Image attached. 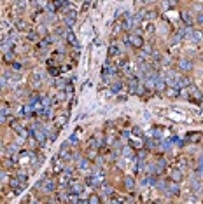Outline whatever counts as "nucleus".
I'll use <instances>...</instances> for the list:
<instances>
[{"instance_id":"obj_1","label":"nucleus","mask_w":203,"mask_h":204,"mask_svg":"<svg viewBox=\"0 0 203 204\" xmlns=\"http://www.w3.org/2000/svg\"><path fill=\"white\" fill-rule=\"evenodd\" d=\"M37 188H42V192L46 194H53L56 188V183L53 182V178H42L41 182H37Z\"/></svg>"},{"instance_id":"obj_2","label":"nucleus","mask_w":203,"mask_h":204,"mask_svg":"<svg viewBox=\"0 0 203 204\" xmlns=\"http://www.w3.org/2000/svg\"><path fill=\"white\" fill-rule=\"evenodd\" d=\"M126 42H128V45H132V47H135V49H140V47L144 45V39L138 35V33H132V35H128Z\"/></svg>"},{"instance_id":"obj_3","label":"nucleus","mask_w":203,"mask_h":204,"mask_svg":"<svg viewBox=\"0 0 203 204\" xmlns=\"http://www.w3.org/2000/svg\"><path fill=\"white\" fill-rule=\"evenodd\" d=\"M165 192L170 195H179L180 194V185H179V182H172L170 180V183H166V190Z\"/></svg>"},{"instance_id":"obj_4","label":"nucleus","mask_w":203,"mask_h":204,"mask_svg":"<svg viewBox=\"0 0 203 204\" xmlns=\"http://www.w3.org/2000/svg\"><path fill=\"white\" fill-rule=\"evenodd\" d=\"M177 66H179L180 71H191V68H193V61L187 60V58H180V60L177 61Z\"/></svg>"},{"instance_id":"obj_5","label":"nucleus","mask_w":203,"mask_h":204,"mask_svg":"<svg viewBox=\"0 0 203 204\" xmlns=\"http://www.w3.org/2000/svg\"><path fill=\"white\" fill-rule=\"evenodd\" d=\"M75 10H70V9H67L65 10V26L67 28H72L74 26V23H75Z\"/></svg>"},{"instance_id":"obj_6","label":"nucleus","mask_w":203,"mask_h":204,"mask_svg":"<svg viewBox=\"0 0 203 204\" xmlns=\"http://www.w3.org/2000/svg\"><path fill=\"white\" fill-rule=\"evenodd\" d=\"M166 87H168V86H166L165 77H159V75H158V77L154 79V89H156L158 92H165V89H166Z\"/></svg>"},{"instance_id":"obj_7","label":"nucleus","mask_w":203,"mask_h":204,"mask_svg":"<svg viewBox=\"0 0 203 204\" xmlns=\"http://www.w3.org/2000/svg\"><path fill=\"white\" fill-rule=\"evenodd\" d=\"M68 145L70 143L65 141L63 145H61V150H60V157L63 159V161H72V152L68 150Z\"/></svg>"},{"instance_id":"obj_8","label":"nucleus","mask_w":203,"mask_h":204,"mask_svg":"<svg viewBox=\"0 0 203 204\" xmlns=\"http://www.w3.org/2000/svg\"><path fill=\"white\" fill-rule=\"evenodd\" d=\"M68 187H70V190H72V194H82L84 192V183H81V182H74L72 180L70 183H68Z\"/></svg>"},{"instance_id":"obj_9","label":"nucleus","mask_w":203,"mask_h":204,"mask_svg":"<svg viewBox=\"0 0 203 204\" xmlns=\"http://www.w3.org/2000/svg\"><path fill=\"white\" fill-rule=\"evenodd\" d=\"M11 188H12V190H14V192H16V194H20L21 190H23V188H25V187H26V185L25 183H21L20 180H18V176H16V178H11Z\"/></svg>"},{"instance_id":"obj_10","label":"nucleus","mask_w":203,"mask_h":204,"mask_svg":"<svg viewBox=\"0 0 203 204\" xmlns=\"http://www.w3.org/2000/svg\"><path fill=\"white\" fill-rule=\"evenodd\" d=\"M86 183L89 185V187H100L102 185V176H98V174H91V176L86 178Z\"/></svg>"},{"instance_id":"obj_11","label":"nucleus","mask_w":203,"mask_h":204,"mask_svg":"<svg viewBox=\"0 0 203 204\" xmlns=\"http://www.w3.org/2000/svg\"><path fill=\"white\" fill-rule=\"evenodd\" d=\"M138 79H135V77H130V80H128V92L130 94H137V89H138Z\"/></svg>"},{"instance_id":"obj_12","label":"nucleus","mask_w":203,"mask_h":204,"mask_svg":"<svg viewBox=\"0 0 203 204\" xmlns=\"http://www.w3.org/2000/svg\"><path fill=\"white\" fill-rule=\"evenodd\" d=\"M182 178H184V174L179 168H173L172 171H170V180H172V182H179V183H180Z\"/></svg>"},{"instance_id":"obj_13","label":"nucleus","mask_w":203,"mask_h":204,"mask_svg":"<svg viewBox=\"0 0 203 204\" xmlns=\"http://www.w3.org/2000/svg\"><path fill=\"white\" fill-rule=\"evenodd\" d=\"M63 169H65V161H63L61 157H56V159H54V166H53V171H54V174L61 173Z\"/></svg>"},{"instance_id":"obj_14","label":"nucleus","mask_w":203,"mask_h":204,"mask_svg":"<svg viewBox=\"0 0 203 204\" xmlns=\"http://www.w3.org/2000/svg\"><path fill=\"white\" fill-rule=\"evenodd\" d=\"M89 168V159L88 157H81L79 161H77V169L79 171H86Z\"/></svg>"},{"instance_id":"obj_15","label":"nucleus","mask_w":203,"mask_h":204,"mask_svg":"<svg viewBox=\"0 0 203 204\" xmlns=\"http://www.w3.org/2000/svg\"><path fill=\"white\" fill-rule=\"evenodd\" d=\"M165 168H166V161H165V159H159L158 162L154 164V173H156V174H161L163 171H165Z\"/></svg>"},{"instance_id":"obj_16","label":"nucleus","mask_w":203,"mask_h":204,"mask_svg":"<svg viewBox=\"0 0 203 204\" xmlns=\"http://www.w3.org/2000/svg\"><path fill=\"white\" fill-rule=\"evenodd\" d=\"M11 126H12V129H14V131H18L21 136H26V134H28L25 129H23V126H21L20 121H12V122H11Z\"/></svg>"},{"instance_id":"obj_17","label":"nucleus","mask_w":203,"mask_h":204,"mask_svg":"<svg viewBox=\"0 0 203 204\" xmlns=\"http://www.w3.org/2000/svg\"><path fill=\"white\" fill-rule=\"evenodd\" d=\"M53 7H54V10H61L67 9L68 4H67V0H53Z\"/></svg>"},{"instance_id":"obj_18","label":"nucleus","mask_w":203,"mask_h":204,"mask_svg":"<svg viewBox=\"0 0 203 204\" xmlns=\"http://www.w3.org/2000/svg\"><path fill=\"white\" fill-rule=\"evenodd\" d=\"M88 145H89L91 148H102V140H100V136H93V138H89Z\"/></svg>"},{"instance_id":"obj_19","label":"nucleus","mask_w":203,"mask_h":204,"mask_svg":"<svg viewBox=\"0 0 203 204\" xmlns=\"http://www.w3.org/2000/svg\"><path fill=\"white\" fill-rule=\"evenodd\" d=\"M165 92H166V96H170V98H177V96H179V87H175V86H172V87H166V89H165Z\"/></svg>"},{"instance_id":"obj_20","label":"nucleus","mask_w":203,"mask_h":204,"mask_svg":"<svg viewBox=\"0 0 203 204\" xmlns=\"http://www.w3.org/2000/svg\"><path fill=\"white\" fill-rule=\"evenodd\" d=\"M186 140H187V141H191V143H196V141H200V140H201V134H200V133H189L187 136H186Z\"/></svg>"},{"instance_id":"obj_21","label":"nucleus","mask_w":203,"mask_h":204,"mask_svg":"<svg viewBox=\"0 0 203 204\" xmlns=\"http://www.w3.org/2000/svg\"><path fill=\"white\" fill-rule=\"evenodd\" d=\"M180 40H182V35H180L179 31H175L172 37H170V42H172V45H179V44H180Z\"/></svg>"},{"instance_id":"obj_22","label":"nucleus","mask_w":203,"mask_h":204,"mask_svg":"<svg viewBox=\"0 0 203 204\" xmlns=\"http://www.w3.org/2000/svg\"><path fill=\"white\" fill-rule=\"evenodd\" d=\"M102 194H103V195H112V194H116V192H114V187L102 183Z\"/></svg>"},{"instance_id":"obj_23","label":"nucleus","mask_w":203,"mask_h":204,"mask_svg":"<svg viewBox=\"0 0 203 204\" xmlns=\"http://www.w3.org/2000/svg\"><path fill=\"white\" fill-rule=\"evenodd\" d=\"M67 121H68V115H67V113H61V115H58V117H56V126H65V124H67Z\"/></svg>"},{"instance_id":"obj_24","label":"nucleus","mask_w":203,"mask_h":204,"mask_svg":"<svg viewBox=\"0 0 203 204\" xmlns=\"http://www.w3.org/2000/svg\"><path fill=\"white\" fill-rule=\"evenodd\" d=\"M124 187H126L128 190H133V188H135V180H133L132 176H126V178H124Z\"/></svg>"},{"instance_id":"obj_25","label":"nucleus","mask_w":203,"mask_h":204,"mask_svg":"<svg viewBox=\"0 0 203 204\" xmlns=\"http://www.w3.org/2000/svg\"><path fill=\"white\" fill-rule=\"evenodd\" d=\"M191 40L194 42H201L203 40V31H191Z\"/></svg>"},{"instance_id":"obj_26","label":"nucleus","mask_w":203,"mask_h":204,"mask_svg":"<svg viewBox=\"0 0 203 204\" xmlns=\"http://www.w3.org/2000/svg\"><path fill=\"white\" fill-rule=\"evenodd\" d=\"M182 19H184V23H186V26H193V18H191V14L189 12H182Z\"/></svg>"},{"instance_id":"obj_27","label":"nucleus","mask_w":203,"mask_h":204,"mask_svg":"<svg viewBox=\"0 0 203 204\" xmlns=\"http://www.w3.org/2000/svg\"><path fill=\"white\" fill-rule=\"evenodd\" d=\"M121 87H123V82H121V80H116V82H112V84H111L112 92H116V94L121 91Z\"/></svg>"},{"instance_id":"obj_28","label":"nucleus","mask_w":203,"mask_h":204,"mask_svg":"<svg viewBox=\"0 0 203 204\" xmlns=\"http://www.w3.org/2000/svg\"><path fill=\"white\" fill-rule=\"evenodd\" d=\"M4 61H5V63H12V61H14V52L11 51V49L4 52Z\"/></svg>"},{"instance_id":"obj_29","label":"nucleus","mask_w":203,"mask_h":204,"mask_svg":"<svg viewBox=\"0 0 203 204\" xmlns=\"http://www.w3.org/2000/svg\"><path fill=\"white\" fill-rule=\"evenodd\" d=\"M96 155H98V148H91V150H88V153H86V157H88L89 161H95Z\"/></svg>"},{"instance_id":"obj_30","label":"nucleus","mask_w":203,"mask_h":204,"mask_svg":"<svg viewBox=\"0 0 203 204\" xmlns=\"http://www.w3.org/2000/svg\"><path fill=\"white\" fill-rule=\"evenodd\" d=\"M68 82H70V80H65V79H56V82H54V84H56V87L61 91V89H65V86H67Z\"/></svg>"},{"instance_id":"obj_31","label":"nucleus","mask_w":203,"mask_h":204,"mask_svg":"<svg viewBox=\"0 0 203 204\" xmlns=\"http://www.w3.org/2000/svg\"><path fill=\"white\" fill-rule=\"evenodd\" d=\"M133 147L132 145H130V147H124V148H123V155H124V157H133Z\"/></svg>"},{"instance_id":"obj_32","label":"nucleus","mask_w":203,"mask_h":204,"mask_svg":"<svg viewBox=\"0 0 203 204\" xmlns=\"http://www.w3.org/2000/svg\"><path fill=\"white\" fill-rule=\"evenodd\" d=\"M191 187H193V190H194V194H198L200 192V188H201V185H200V182L198 180H191Z\"/></svg>"},{"instance_id":"obj_33","label":"nucleus","mask_w":203,"mask_h":204,"mask_svg":"<svg viewBox=\"0 0 203 204\" xmlns=\"http://www.w3.org/2000/svg\"><path fill=\"white\" fill-rule=\"evenodd\" d=\"M88 203H93V204H98V203H102V197H98V195H89L88 197Z\"/></svg>"},{"instance_id":"obj_34","label":"nucleus","mask_w":203,"mask_h":204,"mask_svg":"<svg viewBox=\"0 0 203 204\" xmlns=\"http://www.w3.org/2000/svg\"><path fill=\"white\" fill-rule=\"evenodd\" d=\"M119 54V49H117V45H114L112 44L111 47H109V56H117Z\"/></svg>"},{"instance_id":"obj_35","label":"nucleus","mask_w":203,"mask_h":204,"mask_svg":"<svg viewBox=\"0 0 203 204\" xmlns=\"http://www.w3.org/2000/svg\"><path fill=\"white\" fill-rule=\"evenodd\" d=\"M16 176H18V180H20L21 183L26 185V173H25V171H18V174H16Z\"/></svg>"},{"instance_id":"obj_36","label":"nucleus","mask_w":203,"mask_h":204,"mask_svg":"<svg viewBox=\"0 0 203 204\" xmlns=\"http://www.w3.org/2000/svg\"><path fill=\"white\" fill-rule=\"evenodd\" d=\"M16 28H18V30H28V25H26L25 21H18V23H16Z\"/></svg>"},{"instance_id":"obj_37","label":"nucleus","mask_w":203,"mask_h":204,"mask_svg":"<svg viewBox=\"0 0 203 204\" xmlns=\"http://www.w3.org/2000/svg\"><path fill=\"white\" fill-rule=\"evenodd\" d=\"M156 187L161 188L163 192H165V190H166V182H165V180H159V182H156Z\"/></svg>"},{"instance_id":"obj_38","label":"nucleus","mask_w":203,"mask_h":204,"mask_svg":"<svg viewBox=\"0 0 203 204\" xmlns=\"http://www.w3.org/2000/svg\"><path fill=\"white\" fill-rule=\"evenodd\" d=\"M37 39H39V35H37L35 31H30V33H28V40L30 42H37Z\"/></svg>"},{"instance_id":"obj_39","label":"nucleus","mask_w":203,"mask_h":204,"mask_svg":"<svg viewBox=\"0 0 203 204\" xmlns=\"http://www.w3.org/2000/svg\"><path fill=\"white\" fill-rule=\"evenodd\" d=\"M132 134H135L137 138H140V136H142V131H140V127H137V126H135V127L132 129Z\"/></svg>"},{"instance_id":"obj_40","label":"nucleus","mask_w":203,"mask_h":204,"mask_svg":"<svg viewBox=\"0 0 203 204\" xmlns=\"http://www.w3.org/2000/svg\"><path fill=\"white\" fill-rule=\"evenodd\" d=\"M0 113H2V115H7V113H9V106H7V105H0Z\"/></svg>"},{"instance_id":"obj_41","label":"nucleus","mask_w":203,"mask_h":204,"mask_svg":"<svg viewBox=\"0 0 203 204\" xmlns=\"http://www.w3.org/2000/svg\"><path fill=\"white\" fill-rule=\"evenodd\" d=\"M145 145H147V148H151V150H152V148H156V143L152 141V140H147V141H145Z\"/></svg>"},{"instance_id":"obj_42","label":"nucleus","mask_w":203,"mask_h":204,"mask_svg":"<svg viewBox=\"0 0 203 204\" xmlns=\"http://www.w3.org/2000/svg\"><path fill=\"white\" fill-rule=\"evenodd\" d=\"M11 65H12V70H21V63H18V61H12Z\"/></svg>"},{"instance_id":"obj_43","label":"nucleus","mask_w":203,"mask_h":204,"mask_svg":"<svg viewBox=\"0 0 203 204\" xmlns=\"http://www.w3.org/2000/svg\"><path fill=\"white\" fill-rule=\"evenodd\" d=\"M196 23H200V25H203V12H200V14L196 16Z\"/></svg>"},{"instance_id":"obj_44","label":"nucleus","mask_w":203,"mask_h":204,"mask_svg":"<svg viewBox=\"0 0 203 204\" xmlns=\"http://www.w3.org/2000/svg\"><path fill=\"white\" fill-rule=\"evenodd\" d=\"M68 143H77V136H75V134H72L70 138H68Z\"/></svg>"},{"instance_id":"obj_45","label":"nucleus","mask_w":203,"mask_h":204,"mask_svg":"<svg viewBox=\"0 0 203 204\" xmlns=\"http://www.w3.org/2000/svg\"><path fill=\"white\" fill-rule=\"evenodd\" d=\"M145 155H147V153H145V150H140V152H138V159H145Z\"/></svg>"},{"instance_id":"obj_46","label":"nucleus","mask_w":203,"mask_h":204,"mask_svg":"<svg viewBox=\"0 0 203 204\" xmlns=\"http://www.w3.org/2000/svg\"><path fill=\"white\" fill-rule=\"evenodd\" d=\"M25 5H26V4H25V0H18V7L25 9Z\"/></svg>"},{"instance_id":"obj_47","label":"nucleus","mask_w":203,"mask_h":204,"mask_svg":"<svg viewBox=\"0 0 203 204\" xmlns=\"http://www.w3.org/2000/svg\"><path fill=\"white\" fill-rule=\"evenodd\" d=\"M145 30L149 31V33H152V31H154V26H152V25H149V26H147V28H145Z\"/></svg>"},{"instance_id":"obj_48","label":"nucleus","mask_w":203,"mask_h":204,"mask_svg":"<svg viewBox=\"0 0 203 204\" xmlns=\"http://www.w3.org/2000/svg\"><path fill=\"white\" fill-rule=\"evenodd\" d=\"M39 31H41V33H47V28H44V26H41V28H39Z\"/></svg>"},{"instance_id":"obj_49","label":"nucleus","mask_w":203,"mask_h":204,"mask_svg":"<svg viewBox=\"0 0 203 204\" xmlns=\"http://www.w3.org/2000/svg\"><path fill=\"white\" fill-rule=\"evenodd\" d=\"M200 164H203V153L200 155Z\"/></svg>"}]
</instances>
